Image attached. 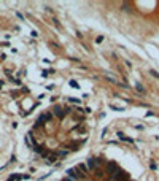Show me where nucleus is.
I'll use <instances>...</instances> for the list:
<instances>
[{
	"mask_svg": "<svg viewBox=\"0 0 159 181\" xmlns=\"http://www.w3.org/2000/svg\"><path fill=\"white\" fill-rule=\"evenodd\" d=\"M118 170H119V167H118L116 162H113V160H111V162L107 164V173L110 175V176H115V173H116Z\"/></svg>",
	"mask_w": 159,
	"mask_h": 181,
	"instance_id": "obj_2",
	"label": "nucleus"
},
{
	"mask_svg": "<svg viewBox=\"0 0 159 181\" xmlns=\"http://www.w3.org/2000/svg\"><path fill=\"white\" fill-rule=\"evenodd\" d=\"M95 42H97V43H102V42H103V37H97V40H95Z\"/></svg>",
	"mask_w": 159,
	"mask_h": 181,
	"instance_id": "obj_19",
	"label": "nucleus"
},
{
	"mask_svg": "<svg viewBox=\"0 0 159 181\" xmlns=\"http://www.w3.org/2000/svg\"><path fill=\"white\" fill-rule=\"evenodd\" d=\"M57 159H59V154H57V153H51V154L46 157V162L48 164H56Z\"/></svg>",
	"mask_w": 159,
	"mask_h": 181,
	"instance_id": "obj_6",
	"label": "nucleus"
},
{
	"mask_svg": "<svg viewBox=\"0 0 159 181\" xmlns=\"http://www.w3.org/2000/svg\"><path fill=\"white\" fill-rule=\"evenodd\" d=\"M53 114H54V116H57V118H61V119H62V118L65 116V111H64V108H62V106L56 105V106L53 108Z\"/></svg>",
	"mask_w": 159,
	"mask_h": 181,
	"instance_id": "obj_3",
	"label": "nucleus"
},
{
	"mask_svg": "<svg viewBox=\"0 0 159 181\" xmlns=\"http://www.w3.org/2000/svg\"><path fill=\"white\" fill-rule=\"evenodd\" d=\"M18 180H22L21 175H10L8 176V181H18Z\"/></svg>",
	"mask_w": 159,
	"mask_h": 181,
	"instance_id": "obj_9",
	"label": "nucleus"
},
{
	"mask_svg": "<svg viewBox=\"0 0 159 181\" xmlns=\"http://www.w3.org/2000/svg\"><path fill=\"white\" fill-rule=\"evenodd\" d=\"M67 176L72 178V180H75V181H80V180L84 178V175H81L76 168H67Z\"/></svg>",
	"mask_w": 159,
	"mask_h": 181,
	"instance_id": "obj_1",
	"label": "nucleus"
},
{
	"mask_svg": "<svg viewBox=\"0 0 159 181\" xmlns=\"http://www.w3.org/2000/svg\"><path fill=\"white\" fill-rule=\"evenodd\" d=\"M68 84H70L73 89H78V87H80V84L76 83V79H70V81H68Z\"/></svg>",
	"mask_w": 159,
	"mask_h": 181,
	"instance_id": "obj_11",
	"label": "nucleus"
},
{
	"mask_svg": "<svg viewBox=\"0 0 159 181\" xmlns=\"http://www.w3.org/2000/svg\"><path fill=\"white\" fill-rule=\"evenodd\" d=\"M110 110H113V111H123L124 108H119V106H115V105H111V103H110Z\"/></svg>",
	"mask_w": 159,
	"mask_h": 181,
	"instance_id": "obj_13",
	"label": "nucleus"
},
{
	"mask_svg": "<svg viewBox=\"0 0 159 181\" xmlns=\"http://www.w3.org/2000/svg\"><path fill=\"white\" fill-rule=\"evenodd\" d=\"M94 176H95V178H102V176H103V172H102V170H95Z\"/></svg>",
	"mask_w": 159,
	"mask_h": 181,
	"instance_id": "obj_12",
	"label": "nucleus"
},
{
	"mask_svg": "<svg viewBox=\"0 0 159 181\" xmlns=\"http://www.w3.org/2000/svg\"><path fill=\"white\" fill-rule=\"evenodd\" d=\"M2 84H3V83H2V81H0V87H2Z\"/></svg>",
	"mask_w": 159,
	"mask_h": 181,
	"instance_id": "obj_21",
	"label": "nucleus"
},
{
	"mask_svg": "<svg viewBox=\"0 0 159 181\" xmlns=\"http://www.w3.org/2000/svg\"><path fill=\"white\" fill-rule=\"evenodd\" d=\"M48 75H49L48 70H43V72H42V76H48Z\"/></svg>",
	"mask_w": 159,
	"mask_h": 181,
	"instance_id": "obj_18",
	"label": "nucleus"
},
{
	"mask_svg": "<svg viewBox=\"0 0 159 181\" xmlns=\"http://www.w3.org/2000/svg\"><path fill=\"white\" fill-rule=\"evenodd\" d=\"M76 170H78V172H81V173H84V175H86V172H89V170H87V167L84 165V164H78V165H76Z\"/></svg>",
	"mask_w": 159,
	"mask_h": 181,
	"instance_id": "obj_8",
	"label": "nucleus"
},
{
	"mask_svg": "<svg viewBox=\"0 0 159 181\" xmlns=\"http://www.w3.org/2000/svg\"><path fill=\"white\" fill-rule=\"evenodd\" d=\"M30 35H32V37H38V32H37V30H32V32H30Z\"/></svg>",
	"mask_w": 159,
	"mask_h": 181,
	"instance_id": "obj_16",
	"label": "nucleus"
},
{
	"mask_svg": "<svg viewBox=\"0 0 159 181\" xmlns=\"http://www.w3.org/2000/svg\"><path fill=\"white\" fill-rule=\"evenodd\" d=\"M121 8H123V10H126V11H130V10H129V5H127V3H124Z\"/></svg>",
	"mask_w": 159,
	"mask_h": 181,
	"instance_id": "obj_15",
	"label": "nucleus"
},
{
	"mask_svg": "<svg viewBox=\"0 0 159 181\" xmlns=\"http://www.w3.org/2000/svg\"><path fill=\"white\" fill-rule=\"evenodd\" d=\"M135 89L138 90V92H140V94H145V87L142 86L140 83H135Z\"/></svg>",
	"mask_w": 159,
	"mask_h": 181,
	"instance_id": "obj_10",
	"label": "nucleus"
},
{
	"mask_svg": "<svg viewBox=\"0 0 159 181\" xmlns=\"http://www.w3.org/2000/svg\"><path fill=\"white\" fill-rule=\"evenodd\" d=\"M118 138L121 140V141H127V143H134V138H130V137H126L123 132H118Z\"/></svg>",
	"mask_w": 159,
	"mask_h": 181,
	"instance_id": "obj_7",
	"label": "nucleus"
},
{
	"mask_svg": "<svg viewBox=\"0 0 159 181\" xmlns=\"http://www.w3.org/2000/svg\"><path fill=\"white\" fill-rule=\"evenodd\" d=\"M150 75H151V76H154V78H158V79H159V73L156 72V70H150Z\"/></svg>",
	"mask_w": 159,
	"mask_h": 181,
	"instance_id": "obj_14",
	"label": "nucleus"
},
{
	"mask_svg": "<svg viewBox=\"0 0 159 181\" xmlns=\"http://www.w3.org/2000/svg\"><path fill=\"white\" fill-rule=\"evenodd\" d=\"M118 86H119V87H124V89H127V84H123V83H118Z\"/></svg>",
	"mask_w": 159,
	"mask_h": 181,
	"instance_id": "obj_17",
	"label": "nucleus"
},
{
	"mask_svg": "<svg viewBox=\"0 0 159 181\" xmlns=\"http://www.w3.org/2000/svg\"><path fill=\"white\" fill-rule=\"evenodd\" d=\"M62 181H73V180H70V178H65V180H62Z\"/></svg>",
	"mask_w": 159,
	"mask_h": 181,
	"instance_id": "obj_20",
	"label": "nucleus"
},
{
	"mask_svg": "<svg viewBox=\"0 0 159 181\" xmlns=\"http://www.w3.org/2000/svg\"><path fill=\"white\" fill-rule=\"evenodd\" d=\"M95 165H97V159L95 157H89L87 159V164H86L87 170H95Z\"/></svg>",
	"mask_w": 159,
	"mask_h": 181,
	"instance_id": "obj_4",
	"label": "nucleus"
},
{
	"mask_svg": "<svg viewBox=\"0 0 159 181\" xmlns=\"http://www.w3.org/2000/svg\"><path fill=\"white\" fill-rule=\"evenodd\" d=\"M115 180H127V178H129V175L127 173H126V172H123V170H118V172H116V173H115Z\"/></svg>",
	"mask_w": 159,
	"mask_h": 181,
	"instance_id": "obj_5",
	"label": "nucleus"
}]
</instances>
